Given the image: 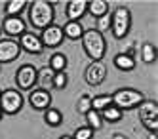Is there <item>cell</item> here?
<instances>
[{"label":"cell","instance_id":"obj_16","mask_svg":"<svg viewBox=\"0 0 158 139\" xmlns=\"http://www.w3.org/2000/svg\"><path fill=\"white\" fill-rule=\"evenodd\" d=\"M63 31V36L65 38H69V40H80L82 38V34H84V25L80 21H67L65 25L61 27Z\"/></svg>","mask_w":158,"mask_h":139},{"label":"cell","instance_id":"obj_20","mask_svg":"<svg viewBox=\"0 0 158 139\" xmlns=\"http://www.w3.org/2000/svg\"><path fill=\"white\" fill-rule=\"evenodd\" d=\"M67 65H69V59H67L65 53H61V52H53V53L50 55V63H48V67L52 69L53 73H65Z\"/></svg>","mask_w":158,"mask_h":139},{"label":"cell","instance_id":"obj_12","mask_svg":"<svg viewBox=\"0 0 158 139\" xmlns=\"http://www.w3.org/2000/svg\"><path fill=\"white\" fill-rule=\"evenodd\" d=\"M19 48H21V52H27V53H32V55H38V53H42L44 52V46H42V42H40V38H38V34H35V32H25V34H21L19 36Z\"/></svg>","mask_w":158,"mask_h":139},{"label":"cell","instance_id":"obj_2","mask_svg":"<svg viewBox=\"0 0 158 139\" xmlns=\"http://www.w3.org/2000/svg\"><path fill=\"white\" fill-rule=\"evenodd\" d=\"M82 48L84 53L89 57L92 61H103V57L107 53V40L105 36L95 29H88L82 34Z\"/></svg>","mask_w":158,"mask_h":139},{"label":"cell","instance_id":"obj_30","mask_svg":"<svg viewBox=\"0 0 158 139\" xmlns=\"http://www.w3.org/2000/svg\"><path fill=\"white\" fill-rule=\"evenodd\" d=\"M112 139H128V137L124 135V133H114V135H112Z\"/></svg>","mask_w":158,"mask_h":139},{"label":"cell","instance_id":"obj_15","mask_svg":"<svg viewBox=\"0 0 158 139\" xmlns=\"http://www.w3.org/2000/svg\"><path fill=\"white\" fill-rule=\"evenodd\" d=\"M53 76H55V73L52 71L48 65L36 69V88L50 91V88H53Z\"/></svg>","mask_w":158,"mask_h":139},{"label":"cell","instance_id":"obj_31","mask_svg":"<svg viewBox=\"0 0 158 139\" xmlns=\"http://www.w3.org/2000/svg\"><path fill=\"white\" fill-rule=\"evenodd\" d=\"M59 139H73V137H71V135H61Z\"/></svg>","mask_w":158,"mask_h":139},{"label":"cell","instance_id":"obj_28","mask_svg":"<svg viewBox=\"0 0 158 139\" xmlns=\"http://www.w3.org/2000/svg\"><path fill=\"white\" fill-rule=\"evenodd\" d=\"M67 82H69L67 73H55V76H53V88L55 90H65L67 88Z\"/></svg>","mask_w":158,"mask_h":139},{"label":"cell","instance_id":"obj_21","mask_svg":"<svg viewBox=\"0 0 158 139\" xmlns=\"http://www.w3.org/2000/svg\"><path fill=\"white\" fill-rule=\"evenodd\" d=\"M44 122H46L50 128H59L63 124V112L55 107H50L44 111Z\"/></svg>","mask_w":158,"mask_h":139},{"label":"cell","instance_id":"obj_33","mask_svg":"<svg viewBox=\"0 0 158 139\" xmlns=\"http://www.w3.org/2000/svg\"><path fill=\"white\" fill-rule=\"evenodd\" d=\"M4 118V112H2V109H0V120H2Z\"/></svg>","mask_w":158,"mask_h":139},{"label":"cell","instance_id":"obj_26","mask_svg":"<svg viewBox=\"0 0 158 139\" xmlns=\"http://www.w3.org/2000/svg\"><path fill=\"white\" fill-rule=\"evenodd\" d=\"M88 111H92V95L84 94V95L78 97V101H76V112L84 116V114H86Z\"/></svg>","mask_w":158,"mask_h":139},{"label":"cell","instance_id":"obj_1","mask_svg":"<svg viewBox=\"0 0 158 139\" xmlns=\"http://www.w3.org/2000/svg\"><path fill=\"white\" fill-rule=\"evenodd\" d=\"M27 15H29V25L31 27H35L38 31H44L46 27L53 25L55 6L50 2V0H35V2H29Z\"/></svg>","mask_w":158,"mask_h":139},{"label":"cell","instance_id":"obj_4","mask_svg":"<svg viewBox=\"0 0 158 139\" xmlns=\"http://www.w3.org/2000/svg\"><path fill=\"white\" fill-rule=\"evenodd\" d=\"M131 11L126 6H118L114 11H110V32L116 40H124L131 31Z\"/></svg>","mask_w":158,"mask_h":139},{"label":"cell","instance_id":"obj_24","mask_svg":"<svg viewBox=\"0 0 158 139\" xmlns=\"http://www.w3.org/2000/svg\"><path fill=\"white\" fill-rule=\"evenodd\" d=\"M84 116H86V126H88L89 130L97 132V130L103 128V124H105V122H103V118H101V114H99L97 111H88Z\"/></svg>","mask_w":158,"mask_h":139},{"label":"cell","instance_id":"obj_36","mask_svg":"<svg viewBox=\"0 0 158 139\" xmlns=\"http://www.w3.org/2000/svg\"><path fill=\"white\" fill-rule=\"evenodd\" d=\"M0 69H2V65H0Z\"/></svg>","mask_w":158,"mask_h":139},{"label":"cell","instance_id":"obj_8","mask_svg":"<svg viewBox=\"0 0 158 139\" xmlns=\"http://www.w3.org/2000/svg\"><path fill=\"white\" fill-rule=\"evenodd\" d=\"M40 42H42V46L44 48H52V50H55V48H59V46L63 44V40H65V36H63V31H61V27L59 25H50V27H46L44 31H40Z\"/></svg>","mask_w":158,"mask_h":139},{"label":"cell","instance_id":"obj_32","mask_svg":"<svg viewBox=\"0 0 158 139\" xmlns=\"http://www.w3.org/2000/svg\"><path fill=\"white\" fill-rule=\"evenodd\" d=\"M149 139H156V133H149Z\"/></svg>","mask_w":158,"mask_h":139},{"label":"cell","instance_id":"obj_35","mask_svg":"<svg viewBox=\"0 0 158 139\" xmlns=\"http://www.w3.org/2000/svg\"><path fill=\"white\" fill-rule=\"evenodd\" d=\"M0 94H2V90H0Z\"/></svg>","mask_w":158,"mask_h":139},{"label":"cell","instance_id":"obj_18","mask_svg":"<svg viewBox=\"0 0 158 139\" xmlns=\"http://www.w3.org/2000/svg\"><path fill=\"white\" fill-rule=\"evenodd\" d=\"M29 8V2L25 0H8L4 4V14L6 17H21V14Z\"/></svg>","mask_w":158,"mask_h":139},{"label":"cell","instance_id":"obj_22","mask_svg":"<svg viewBox=\"0 0 158 139\" xmlns=\"http://www.w3.org/2000/svg\"><path fill=\"white\" fill-rule=\"evenodd\" d=\"M139 57L145 65H152L156 61V48L152 42H143L139 48Z\"/></svg>","mask_w":158,"mask_h":139},{"label":"cell","instance_id":"obj_7","mask_svg":"<svg viewBox=\"0 0 158 139\" xmlns=\"http://www.w3.org/2000/svg\"><path fill=\"white\" fill-rule=\"evenodd\" d=\"M107 73H109V69L103 61H92L84 69V80L89 86H101L107 78Z\"/></svg>","mask_w":158,"mask_h":139},{"label":"cell","instance_id":"obj_11","mask_svg":"<svg viewBox=\"0 0 158 139\" xmlns=\"http://www.w3.org/2000/svg\"><path fill=\"white\" fill-rule=\"evenodd\" d=\"M29 105L38 112H44L46 109L52 107V94L48 90H40V88L31 90L29 91Z\"/></svg>","mask_w":158,"mask_h":139},{"label":"cell","instance_id":"obj_19","mask_svg":"<svg viewBox=\"0 0 158 139\" xmlns=\"http://www.w3.org/2000/svg\"><path fill=\"white\" fill-rule=\"evenodd\" d=\"M112 63H114V67L118 69V71L128 73V71H133V69H135V57H131V55H128V53L122 52V53L114 55Z\"/></svg>","mask_w":158,"mask_h":139},{"label":"cell","instance_id":"obj_23","mask_svg":"<svg viewBox=\"0 0 158 139\" xmlns=\"http://www.w3.org/2000/svg\"><path fill=\"white\" fill-rule=\"evenodd\" d=\"M101 118H103V122H109V124H116L124 118V112L120 109H116L114 105H109L105 111H101Z\"/></svg>","mask_w":158,"mask_h":139},{"label":"cell","instance_id":"obj_3","mask_svg":"<svg viewBox=\"0 0 158 139\" xmlns=\"http://www.w3.org/2000/svg\"><path fill=\"white\" fill-rule=\"evenodd\" d=\"M110 99H112V105L124 112V111L137 109L147 97L143 91L135 90V88H118L114 94H110Z\"/></svg>","mask_w":158,"mask_h":139},{"label":"cell","instance_id":"obj_25","mask_svg":"<svg viewBox=\"0 0 158 139\" xmlns=\"http://www.w3.org/2000/svg\"><path fill=\"white\" fill-rule=\"evenodd\" d=\"M109 105H112L110 95H95V97H92V111L101 112V111H105Z\"/></svg>","mask_w":158,"mask_h":139},{"label":"cell","instance_id":"obj_13","mask_svg":"<svg viewBox=\"0 0 158 139\" xmlns=\"http://www.w3.org/2000/svg\"><path fill=\"white\" fill-rule=\"evenodd\" d=\"M88 14V0H71L65 6L67 21H80Z\"/></svg>","mask_w":158,"mask_h":139},{"label":"cell","instance_id":"obj_27","mask_svg":"<svg viewBox=\"0 0 158 139\" xmlns=\"http://www.w3.org/2000/svg\"><path fill=\"white\" fill-rule=\"evenodd\" d=\"M94 130H89L88 126H80V128H76L74 133L71 135L73 139H94Z\"/></svg>","mask_w":158,"mask_h":139},{"label":"cell","instance_id":"obj_10","mask_svg":"<svg viewBox=\"0 0 158 139\" xmlns=\"http://www.w3.org/2000/svg\"><path fill=\"white\" fill-rule=\"evenodd\" d=\"M21 53L19 42L14 38H0V65L15 61Z\"/></svg>","mask_w":158,"mask_h":139},{"label":"cell","instance_id":"obj_14","mask_svg":"<svg viewBox=\"0 0 158 139\" xmlns=\"http://www.w3.org/2000/svg\"><path fill=\"white\" fill-rule=\"evenodd\" d=\"M137 114L141 122H149V120H156L158 118V105L154 99H145L141 105L137 107Z\"/></svg>","mask_w":158,"mask_h":139},{"label":"cell","instance_id":"obj_5","mask_svg":"<svg viewBox=\"0 0 158 139\" xmlns=\"http://www.w3.org/2000/svg\"><path fill=\"white\" fill-rule=\"evenodd\" d=\"M23 95H21V91L15 90V88H10V90H2V94H0V109H2L4 116L10 114V116H14L17 114L21 109H23Z\"/></svg>","mask_w":158,"mask_h":139},{"label":"cell","instance_id":"obj_34","mask_svg":"<svg viewBox=\"0 0 158 139\" xmlns=\"http://www.w3.org/2000/svg\"><path fill=\"white\" fill-rule=\"evenodd\" d=\"M0 34H2V29H0Z\"/></svg>","mask_w":158,"mask_h":139},{"label":"cell","instance_id":"obj_6","mask_svg":"<svg viewBox=\"0 0 158 139\" xmlns=\"http://www.w3.org/2000/svg\"><path fill=\"white\" fill-rule=\"evenodd\" d=\"M15 90L19 91H31L36 88V67L31 65V63H25L17 69L15 73Z\"/></svg>","mask_w":158,"mask_h":139},{"label":"cell","instance_id":"obj_9","mask_svg":"<svg viewBox=\"0 0 158 139\" xmlns=\"http://www.w3.org/2000/svg\"><path fill=\"white\" fill-rule=\"evenodd\" d=\"M0 29H2V32H6V38L15 40L27 32V23L23 21V17H4Z\"/></svg>","mask_w":158,"mask_h":139},{"label":"cell","instance_id":"obj_17","mask_svg":"<svg viewBox=\"0 0 158 139\" xmlns=\"http://www.w3.org/2000/svg\"><path fill=\"white\" fill-rule=\"evenodd\" d=\"M88 14L99 19V17H105L110 14V10H109V2L107 0H89L88 2Z\"/></svg>","mask_w":158,"mask_h":139},{"label":"cell","instance_id":"obj_29","mask_svg":"<svg viewBox=\"0 0 158 139\" xmlns=\"http://www.w3.org/2000/svg\"><path fill=\"white\" fill-rule=\"evenodd\" d=\"M95 27H97L95 31H99L101 34H103L105 31H109V29H110V14H109V15H105V17H99Z\"/></svg>","mask_w":158,"mask_h":139}]
</instances>
